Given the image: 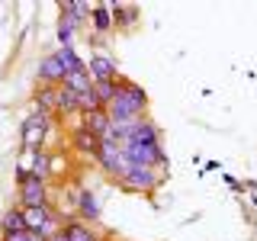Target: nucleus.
Here are the masks:
<instances>
[{
  "instance_id": "obj_11",
  "label": "nucleus",
  "mask_w": 257,
  "mask_h": 241,
  "mask_svg": "<svg viewBox=\"0 0 257 241\" xmlns=\"http://www.w3.org/2000/svg\"><path fill=\"white\" fill-rule=\"evenodd\" d=\"M61 231H64V238H68V241H103V238L90 228V225L80 222V219H64Z\"/></svg>"
},
{
  "instance_id": "obj_22",
  "label": "nucleus",
  "mask_w": 257,
  "mask_h": 241,
  "mask_svg": "<svg viewBox=\"0 0 257 241\" xmlns=\"http://www.w3.org/2000/svg\"><path fill=\"white\" fill-rule=\"evenodd\" d=\"M32 167H36V151H20V158H16V180H23V177L32 174Z\"/></svg>"
},
{
  "instance_id": "obj_20",
  "label": "nucleus",
  "mask_w": 257,
  "mask_h": 241,
  "mask_svg": "<svg viewBox=\"0 0 257 241\" xmlns=\"http://www.w3.org/2000/svg\"><path fill=\"white\" fill-rule=\"evenodd\" d=\"M119 80H122V77H119ZM119 80H103V84H93V93H96V100H100L103 109L112 103V96H116V90H119Z\"/></svg>"
},
{
  "instance_id": "obj_5",
  "label": "nucleus",
  "mask_w": 257,
  "mask_h": 241,
  "mask_svg": "<svg viewBox=\"0 0 257 241\" xmlns=\"http://www.w3.org/2000/svg\"><path fill=\"white\" fill-rule=\"evenodd\" d=\"M93 161H96V164H100L109 177H116V180H122L125 171H128V161H125L122 148H119L116 142H100V148H96Z\"/></svg>"
},
{
  "instance_id": "obj_6",
  "label": "nucleus",
  "mask_w": 257,
  "mask_h": 241,
  "mask_svg": "<svg viewBox=\"0 0 257 241\" xmlns=\"http://www.w3.org/2000/svg\"><path fill=\"white\" fill-rule=\"evenodd\" d=\"M100 215H103L100 199H96L87 187H77V190H74V219L93 225V222H100Z\"/></svg>"
},
{
  "instance_id": "obj_12",
  "label": "nucleus",
  "mask_w": 257,
  "mask_h": 241,
  "mask_svg": "<svg viewBox=\"0 0 257 241\" xmlns=\"http://www.w3.org/2000/svg\"><path fill=\"white\" fill-rule=\"evenodd\" d=\"M112 13V29H132L135 20H139V7H128V4H109Z\"/></svg>"
},
{
  "instance_id": "obj_3",
  "label": "nucleus",
  "mask_w": 257,
  "mask_h": 241,
  "mask_svg": "<svg viewBox=\"0 0 257 241\" xmlns=\"http://www.w3.org/2000/svg\"><path fill=\"white\" fill-rule=\"evenodd\" d=\"M48 183L45 180H39V177H23V180H16V206H23V209H45V206H52L48 203Z\"/></svg>"
},
{
  "instance_id": "obj_24",
  "label": "nucleus",
  "mask_w": 257,
  "mask_h": 241,
  "mask_svg": "<svg viewBox=\"0 0 257 241\" xmlns=\"http://www.w3.org/2000/svg\"><path fill=\"white\" fill-rule=\"evenodd\" d=\"M222 180H225V187H231V190H244V183H241L238 177H231V174H225Z\"/></svg>"
},
{
  "instance_id": "obj_19",
  "label": "nucleus",
  "mask_w": 257,
  "mask_h": 241,
  "mask_svg": "<svg viewBox=\"0 0 257 241\" xmlns=\"http://www.w3.org/2000/svg\"><path fill=\"white\" fill-rule=\"evenodd\" d=\"M61 13H71V16H77L80 23H87V20H90V13H93V4H87V0H64Z\"/></svg>"
},
{
  "instance_id": "obj_7",
  "label": "nucleus",
  "mask_w": 257,
  "mask_h": 241,
  "mask_svg": "<svg viewBox=\"0 0 257 241\" xmlns=\"http://www.w3.org/2000/svg\"><path fill=\"white\" fill-rule=\"evenodd\" d=\"M36 77H39V84H45V87H61L64 77H68V71L61 68V61L55 58V52H52V55H42V58H39Z\"/></svg>"
},
{
  "instance_id": "obj_15",
  "label": "nucleus",
  "mask_w": 257,
  "mask_h": 241,
  "mask_svg": "<svg viewBox=\"0 0 257 241\" xmlns=\"http://www.w3.org/2000/svg\"><path fill=\"white\" fill-rule=\"evenodd\" d=\"M71 142H74V148L80 151V155H87V158H93L96 148H100V139H93L84 126H74V129H71Z\"/></svg>"
},
{
  "instance_id": "obj_23",
  "label": "nucleus",
  "mask_w": 257,
  "mask_h": 241,
  "mask_svg": "<svg viewBox=\"0 0 257 241\" xmlns=\"http://www.w3.org/2000/svg\"><path fill=\"white\" fill-rule=\"evenodd\" d=\"M0 241H32L29 231H10V235H0Z\"/></svg>"
},
{
  "instance_id": "obj_1",
  "label": "nucleus",
  "mask_w": 257,
  "mask_h": 241,
  "mask_svg": "<svg viewBox=\"0 0 257 241\" xmlns=\"http://www.w3.org/2000/svg\"><path fill=\"white\" fill-rule=\"evenodd\" d=\"M112 123H132V119H145L148 116V93L145 87H139L135 80H119V90L112 96V103L106 106Z\"/></svg>"
},
{
  "instance_id": "obj_14",
  "label": "nucleus",
  "mask_w": 257,
  "mask_h": 241,
  "mask_svg": "<svg viewBox=\"0 0 257 241\" xmlns=\"http://www.w3.org/2000/svg\"><path fill=\"white\" fill-rule=\"evenodd\" d=\"M55 58L61 61V68L68 71V74H80V71H87V64L80 61V55H77L74 45H58V48H55Z\"/></svg>"
},
{
  "instance_id": "obj_16",
  "label": "nucleus",
  "mask_w": 257,
  "mask_h": 241,
  "mask_svg": "<svg viewBox=\"0 0 257 241\" xmlns=\"http://www.w3.org/2000/svg\"><path fill=\"white\" fill-rule=\"evenodd\" d=\"M93 26V32H100V36H106L112 32V13H109V4H93V13L90 20H87Z\"/></svg>"
},
{
  "instance_id": "obj_21",
  "label": "nucleus",
  "mask_w": 257,
  "mask_h": 241,
  "mask_svg": "<svg viewBox=\"0 0 257 241\" xmlns=\"http://www.w3.org/2000/svg\"><path fill=\"white\" fill-rule=\"evenodd\" d=\"M64 87H71L74 93H87V90H93V80L87 71H80V74H68L64 77Z\"/></svg>"
},
{
  "instance_id": "obj_25",
  "label": "nucleus",
  "mask_w": 257,
  "mask_h": 241,
  "mask_svg": "<svg viewBox=\"0 0 257 241\" xmlns=\"http://www.w3.org/2000/svg\"><path fill=\"white\" fill-rule=\"evenodd\" d=\"M32 241H45V238H39V235H32Z\"/></svg>"
},
{
  "instance_id": "obj_10",
  "label": "nucleus",
  "mask_w": 257,
  "mask_h": 241,
  "mask_svg": "<svg viewBox=\"0 0 257 241\" xmlns=\"http://www.w3.org/2000/svg\"><path fill=\"white\" fill-rule=\"evenodd\" d=\"M32 100H36V109H39V112H48V116H55V112H58V87L36 84V90H32Z\"/></svg>"
},
{
  "instance_id": "obj_2",
  "label": "nucleus",
  "mask_w": 257,
  "mask_h": 241,
  "mask_svg": "<svg viewBox=\"0 0 257 241\" xmlns=\"http://www.w3.org/2000/svg\"><path fill=\"white\" fill-rule=\"evenodd\" d=\"M52 126H55V116L32 109L29 116L23 119V126H20V142H23V148H26V151H42V145H45V139H48V132H52Z\"/></svg>"
},
{
  "instance_id": "obj_18",
  "label": "nucleus",
  "mask_w": 257,
  "mask_h": 241,
  "mask_svg": "<svg viewBox=\"0 0 257 241\" xmlns=\"http://www.w3.org/2000/svg\"><path fill=\"white\" fill-rule=\"evenodd\" d=\"M32 177H39V180H52L55 177V158L48 155V151H36V167H32Z\"/></svg>"
},
{
  "instance_id": "obj_13",
  "label": "nucleus",
  "mask_w": 257,
  "mask_h": 241,
  "mask_svg": "<svg viewBox=\"0 0 257 241\" xmlns=\"http://www.w3.org/2000/svg\"><path fill=\"white\" fill-rule=\"evenodd\" d=\"M80 26H84V23H80L77 16H71V13H61L58 26H55V36H58V42H61V45H74V39H77Z\"/></svg>"
},
{
  "instance_id": "obj_17",
  "label": "nucleus",
  "mask_w": 257,
  "mask_h": 241,
  "mask_svg": "<svg viewBox=\"0 0 257 241\" xmlns=\"http://www.w3.org/2000/svg\"><path fill=\"white\" fill-rule=\"evenodd\" d=\"M10 231H26V222H23V209L10 206L4 215H0V235H10Z\"/></svg>"
},
{
  "instance_id": "obj_8",
  "label": "nucleus",
  "mask_w": 257,
  "mask_h": 241,
  "mask_svg": "<svg viewBox=\"0 0 257 241\" xmlns=\"http://www.w3.org/2000/svg\"><path fill=\"white\" fill-rule=\"evenodd\" d=\"M80 126L100 142H112V119L106 109H93V112H84L80 116Z\"/></svg>"
},
{
  "instance_id": "obj_9",
  "label": "nucleus",
  "mask_w": 257,
  "mask_h": 241,
  "mask_svg": "<svg viewBox=\"0 0 257 241\" xmlns=\"http://www.w3.org/2000/svg\"><path fill=\"white\" fill-rule=\"evenodd\" d=\"M87 74H90L93 84H103V80H119V68H116V61H112L109 55L93 52L90 61H87Z\"/></svg>"
},
{
  "instance_id": "obj_4",
  "label": "nucleus",
  "mask_w": 257,
  "mask_h": 241,
  "mask_svg": "<svg viewBox=\"0 0 257 241\" xmlns=\"http://www.w3.org/2000/svg\"><path fill=\"white\" fill-rule=\"evenodd\" d=\"M161 171H155V167H139V164H128V171L125 177L119 180V187L128 190V193H151V190H158V183H161Z\"/></svg>"
}]
</instances>
